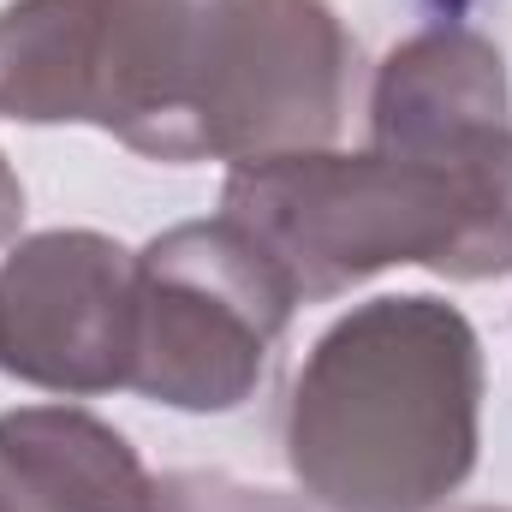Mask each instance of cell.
<instances>
[{
    "label": "cell",
    "instance_id": "6da1fadb",
    "mask_svg": "<svg viewBox=\"0 0 512 512\" xmlns=\"http://www.w3.org/2000/svg\"><path fill=\"white\" fill-rule=\"evenodd\" d=\"M352 60L328 0H12L0 120L96 126L173 167H239L328 149Z\"/></svg>",
    "mask_w": 512,
    "mask_h": 512
},
{
    "label": "cell",
    "instance_id": "7a4b0ae2",
    "mask_svg": "<svg viewBox=\"0 0 512 512\" xmlns=\"http://www.w3.org/2000/svg\"><path fill=\"white\" fill-rule=\"evenodd\" d=\"M221 215L286 262L304 304H328L387 268L501 280L512 274V120L429 143H328L239 161Z\"/></svg>",
    "mask_w": 512,
    "mask_h": 512
},
{
    "label": "cell",
    "instance_id": "3957f363",
    "mask_svg": "<svg viewBox=\"0 0 512 512\" xmlns=\"http://www.w3.org/2000/svg\"><path fill=\"white\" fill-rule=\"evenodd\" d=\"M483 447V340L429 292L352 304L286 399V465L322 512H435Z\"/></svg>",
    "mask_w": 512,
    "mask_h": 512
},
{
    "label": "cell",
    "instance_id": "277c9868",
    "mask_svg": "<svg viewBox=\"0 0 512 512\" xmlns=\"http://www.w3.org/2000/svg\"><path fill=\"white\" fill-rule=\"evenodd\" d=\"M286 262L233 215L179 221L137 251L131 393L167 411H239L298 316Z\"/></svg>",
    "mask_w": 512,
    "mask_h": 512
},
{
    "label": "cell",
    "instance_id": "5b68a950",
    "mask_svg": "<svg viewBox=\"0 0 512 512\" xmlns=\"http://www.w3.org/2000/svg\"><path fill=\"white\" fill-rule=\"evenodd\" d=\"M137 251L90 227L18 239L0 262V370L42 393L131 387Z\"/></svg>",
    "mask_w": 512,
    "mask_h": 512
},
{
    "label": "cell",
    "instance_id": "8992f818",
    "mask_svg": "<svg viewBox=\"0 0 512 512\" xmlns=\"http://www.w3.org/2000/svg\"><path fill=\"white\" fill-rule=\"evenodd\" d=\"M0 471L42 512H161V477L84 405L0 411Z\"/></svg>",
    "mask_w": 512,
    "mask_h": 512
},
{
    "label": "cell",
    "instance_id": "52a82bcc",
    "mask_svg": "<svg viewBox=\"0 0 512 512\" xmlns=\"http://www.w3.org/2000/svg\"><path fill=\"white\" fill-rule=\"evenodd\" d=\"M507 108L512 90L501 48L483 30L441 18L411 30L382 60L370 90V143H429L447 131L507 120Z\"/></svg>",
    "mask_w": 512,
    "mask_h": 512
},
{
    "label": "cell",
    "instance_id": "ba28073f",
    "mask_svg": "<svg viewBox=\"0 0 512 512\" xmlns=\"http://www.w3.org/2000/svg\"><path fill=\"white\" fill-rule=\"evenodd\" d=\"M161 512H322L304 495H280L227 471H167L161 477Z\"/></svg>",
    "mask_w": 512,
    "mask_h": 512
},
{
    "label": "cell",
    "instance_id": "9c48e42d",
    "mask_svg": "<svg viewBox=\"0 0 512 512\" xmlns=\"http://www.w3.org/2000/svg\"><path fill=\"white\" fill-rule=\"evenodd\" d=\"M18 227H24V185H18V173L6 167V149H0V245H12Z\"/></svg>",
    "mask_w": 512,
    "mask_h": 512
},
{
    "label": "cell",
    "instance_id": "30bf717a",
    "mask_svg": "<svg viewBox=\"0 0 512 512\" xmlns=\"http://www.w3.org/2000/svg\"><path fill=\"white\" fill-rule=\"evenodd\" d=\"M0 512H42V507H36V501H30V495L6 477V471H0Z\"/></svg>",
    "mask_w": 512,
    "mask_h": 512
},
{
    "label": "cell",
    "instance_id": "8fae6325",
    "mask_svg": "<svg viewBox=\"0 0 512 512\" xmlns=\"http://www.w3.org/2000/svg\"><path fill=\"white\" fill-rule=\"evenodd\" d=\"M453 512H512V507H453Z\"/></svg>",
    "mask_w": 512,
    "mask_h": 512
}]
</instances>
